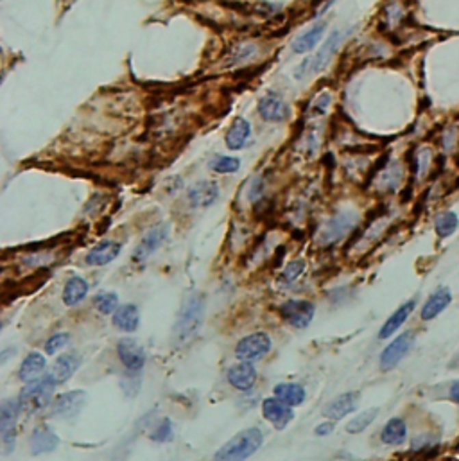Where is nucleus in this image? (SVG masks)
<instances>
[{
	"mask_svg": "<svg viewBox=\"0 0 459 461\" xmlns=\"http://www.w3.org/2000/svg\"><path fill=\"white\" fill-rule=\"evenodd\" d=\"M341 40H343L341 31H334V33L330 34V38L325 42V45H323L314 56L303 60V62L296 66L294 77H296V79H303V77H307V75L317 74L319 71H323V68L330 63L332 58H334L337 47L341 45Z\"/></svg>",
	"mask_w": 459,
	"mask_h": 461,
	"instance_id": "20e7f679",
	"label": "nucleus"
},
{
	"mask_svg": "<svg viewBox=\"0 0 459 461\" xmlns=\"http://www.w3.org/2000/svg\"><path fill=\"white\" fill-rule=\"evenodd\" d=\"M334 431V422H322L319 425H316V429H314V434L319 438L323 436H330V433Z\"/></svg>",
	"mask_w": 459,
	"mask_h": 461,
	"instance_id": "a19ab883",
	"label": "nucleus"
},
{
	"mask_svg": "<svg viewBox=\"0 0 459 461\" xmlns=\"http://www.w3.org/2000/svg\"><path fill=\"white\" fill-rule=\"evenodd\" d=\"M56 384L57 382L54 381L53 375L40 377L36 381L27 382V386L22 390L18 397L22 411L27 414H34L45 410L53 400Z\"/></svg>",
	"mask_w": 459,
	"mask_h": 461,
	"instance_id": "7ed1b4c3",
	"label": "nucleus"
},
{
	"mask_svg": "<svg viewBox=\"0 0 459 461\" xmlns=\"http://www.w3.org/2000/svg\"><path fill=\"white\" fill-rule=\"evenodd\" d=\"M167 236H169V226L167 225L155 226L153 230L147 232L146 236L142 237V240L138 242L137 249H135V260L149 259L158 248H161Z\"/></svg>",
	"mask_w": 459,
	"mask_h": 461,
	"instance_id": "2eb2a0df",
	"label": "nucleus"
},
{
	"mask_svg": "<svg viewBox=\"0 0 459 461\" xmlns=\"http://www.w3.org/2000/svg\"><path fill=\"white\" fill-rule=\"evenodd\" d=\"M68 339H70L68 332H57V334L51 336L47 343H45V352H47V356H54L57 350L65 349Z\"/></svg>",
	"mask_w": 459,
	"mask_h": 461,
	"instance_id": "4c0bfd02",
	"label": "nucleus"
},
{
	"mask_svg": "<svg viewBox=\"0 0 459 461\" xmlns=\"http://www.w3.org/2000/svg\"><path fill=\"white\" fill-rule=\"evenodd\" d=\"M415 307H417V298H411V300L404 301L402 306L398 307L397 311L389 316L388 320L384 321V325L379 330V339H388L391 338V336H395V332H398V330L402 329V325L409 320V316L412 314Z\"/></svg>",
	"mask_w": 459,
	"mask_h": 461,
	"instance_id": "f3484780",
	"label": "nucleus"
},
{
	"mask_svg": "<svg viewBox=\"0 0 459 461\" xmlns=\"http://www.w3.org/2000/svg\"><path fill=\"white\" fill-rule=\"evenodd\" d=\"M459 138V127L458 126H450L447 127L445 132H443V135H441V146L445 147L447 151H452L456 146V142H458Z\"/></svg>",
	"mask_w": 459,
	"mask_h": 461,
	"instance_id": "58836bf2",
	"label": "nucleus"
},
{
	"mask_svg": "<svg viewBox=\"0 0 459 461\" xmlns=\"http://www.w3.org/2000/svg\"><path fill=\"white\" fill-rule=\"evenodd\" d=\"M257 52H259L257 45H253V43H242V45H239V47H235L232 51V54L228 58V65H244V63H248L257 56Z\"/></svg>",
	"mask_w": 459,
	"mask_h": 461,
	"instance_id": "473e14b6",
	"label": "nucleus"
},
{
	"mask_svg": "<svg viewBox=\"0 0 459 461\" xmlns=\"http://www.w3.org/2000/svg\"><path fill=\"white\" fill-rule=\"evenodd\" d=\"M85 402H86L85 391L81 390L68 391V393H63V395H60L56 400H54L51 414H53V416H57V419H72V416H76V414L83 410Z\"/></svg>",
	"mask_w": 459,
	"mask_h": 461,
	"instance_id": "f8f14e48",
	"label": "nucleus"
},
{
	"mask_svg": "<svg viewBox=\"0 0 459 461\" xmlns=\"http://www.w3.org/2000/svg\"><path fill=\"white\" fill-rule=\"evenodd\" d=\"M379 414V408H371V410H366L363 413H359L355 419H352L348 424H346V433L350 434H359L363 433L365 429H368L371 425V422H375Z\"/></svg>",
	"mask_w": 459,
	"mask_h": 461,
	"instance_id": "7c9ffc66",
	"label": "nucleus"
},
{
	"mask_svg": "<svg viewBox=\"0 0 459 461\" xmlns=\"http://www.w3.org/2000/svg\"><path fill=\"white\" fill-rule=\"evenodd\" d=\"M205 318V297L203 295H190L185 298L178 321L174 325V338L180 343H187L189 339L198 334L199 327Z\"/></svg>",
	"mask_w": 459,
	"mask_h": 461,
	"instance_id": "f03ea898",
	"label": "nucleus"
},
{
	"mask_svg": "<svg viewBox=\"0 0 459 461\" xmlns=\"http://www.w3.org/2000/svg\"><path fill=\"white\" fill-rule=\"evenodd\" d=\"M94 307L101 314H112L118 309V297L115 292H101L94 298Z\"/></svg>",
	"mask_w": 459,
	"mask_h": 461,
	"instance_id": "72a5a7b5",
	"label": "nucleus"
},
{
	"mask_svg": "<svg viewBox=\"0 0 459 461\" xmlns=\"http://www.w3.org/2000/svg\"><path fill=\"white\" fill-rule=\"evenodd\" d=\"M330 103H332V95H328V94L317 95L316 99H314L313 110H311V112H313V115H323V113L327 112L328 104Z\"/></svg>",
	"mask_w": 459,
	"mask_h": 461,
	"instance_id": "ea45409f",
	"label": "nucleus"
},
{
	"mask_svg": "<svg viewBox=\"0 0 459 461\" xmlns=\"http://www.w3.org/2000/svg\"><path fill=\"white\" fill-rule=\"evenodd\" d=\"M228 382L239 391L251 390L257 382L255 366L246 361H241L239 364H233V366L228 370Z\"/></svg>",
	"mask_w": 459,
	"mask_h": 461,
	"instance_id": "6ab92c4d",
	"label": "nucleus"
},
{
	"mask_svg": "<svg viewBox=\"0 0 459 461\" xmlns=\"http://www.w3.org/2000/svg\"><path fill=\"white\" fill-rule=\"evenodd\" d=\"M449 399L454 402V404L459 406V379L450 384L449 388Z\"/></svg>",
	"mask_w": 459,
	"mask_h": 461,
	"instance_id": "79ce46f5",
	"label": "nucleus"
},
{
	"mask_svg": "<svg viewBox=\"0 0 459 461\" xmlns=\"http://www.w3.org/2000/svg\"><path fill=\"white\" fill-rule=\"evenodd\" d=\"M264 443V433L259 427L244 429L228 440L213 456V461H246Z\"/></svg>",
	"mask_w": 459,
	"mask_h": 461,
	"instance_id": "f257e3e1",
	"label": "nucleus"
},
{
	"mask_svg": "<svg viewBox=\"0 0 459 461\" xmlns=\"http://www.w3.org/2000/svg\"><path fill=\"white\" fill-rule=\"evenodd\" d=\"M450 303H452V291L449 287H438L434 292H431V297L423 301L420 309V318L423 321L436 320L441 312L447 311Z\"/></svg>",
	"mask_w": 459,
	"mask_h": 461,
	"instance_id": "ddd939ff",
	"label": "nucleus"
},
{
	"mask_svg": "<svg viewBox=\"0 0 459 461\" xmlns=\"http://www.w3.org/2000/svg\"><path fill=\"white\" fill-rule=\"evenodd\" d=\"M210 169L213 173H219V175H232V173H237L241 169V162L235 156L218 155L210 160Z\"/></svg>",
	"mask_w": 459,
	"mask_h": 461,
	"instance_id": "2f4dec72",
	"label": "nucleus"
},
{
	"mask_svg": "<svg viewBox=\"0 0 459 461\" xmlns=\"http://www.w3.org/2000/svg\"><path fill=\"white\" fill-rule=\"evenodd\" d=\"M262 414L264 419L273 424V427H276L278 431L287 427L294 419V411L291 406L284 404L282 400L276 399V397H270L262 402Z\"/></svg>",
	"mask_w": 459,
	"mask_h": 461,
	"instance_id": "9d476101",
	"label": "nucleus"
},
{
	"mask_svg": "<svg viewBox=\"0 0 459 461\" xmlns=\"http://www.w3.org/2000/svg\"><path fill=\"white\" fill-rule=\"evenodd\" d=\"M114 325L118 330L122 332H135L140 325V312H138L137 306L128 303V306H120L117 311L114 312Z\"/></svg>",
	"mask_w": 459,
	"mask_h": 461,
	"instance_id": "bb28decb",
	"label": "nucleus"
},
{
	"mask_svg": "<svg viewBox=\"0 0 459 461\" xmlns=\"http://www.w3.org/2000/svg\"><path fill=\"white\" fill-rule=\"evenodd\" d=\"M22 411L18 399H8L0 404V436L4 443L5 452H11L16 440V422Z\"/></svg>",
	"mask_w": 459,
	"mask_h": 461,
	"instance_id": "39448f33",
	"label": "nucleus"
},
{
	"mask_svg": "<svg viewBox=\"0 0 459 461\" xmlns=\"http://www.w3.org/2000/svg\"><path fill=\"white\" fill-rule=\"evenodd\" d=\"M172 434H174V431H172V422L169 419H163L161 422H158L157 427L153 429L151 440L160 443L169 442V440H172Z\"/></svg>",
	"mask_w": 459,
	"mask_h": 461,
	"instance_id": "c9c22d12",
	"label": "nucleus"
},
{
	"mask_svg": "<svg viewBox=\"0 0 459 461\" xmlns=\"http://www.w3.org/2000/svg\"><path fill=\"white\" fill-rule=\"evenodd\" d=\"M415 339H417L415 332H412V330H407V332H402L400 336H397V338L382 350L379 362L384 372L393 370L398 362L402 361L407 353L411 352L412 347H415Z\"/></svg>",
	"mask_w": 459,
	"mask_h": 461,
	"instance_id": "423d86ee",
	"label": "nucleus"
},
{
	"mask_svg": "<svg viewBox=\"0 0 459 461\" xmlns=\"http://www.w3.org/2000/svg\"><path fill=\"white\" fill-rule=\"evenodd\" d=\"M251 137V124L246 119H235L226 133V147L230 151H239L246 146Z\"/></svg>",
	"mask_w": 459,
	"mask_h": 461,
	"instance_id": "393cba45",
	"label": "nucleus"
},
{
	"mask_svg": "<svg viewBox=\"0 0 459 461\" xmlns=\"http://www.w3.org/2000/svg\"><path fill=\"white\" fill-rule=\"evenodd\" d=\"M120 242H115V240H103L97 246L88 251L86 255V264L88 266H106L112 260H115L120 255Z\"/></svg>",
	"mask_w": 459,
	"mask_h": 461,
	"instance_id": "aec40b11",
	"label": "nucleus"
},
{
	"mask_svg": "<svg viewBox=\"0 0 459 461\" xmlns=\"http://www.w3.org/2000/svg\"><path fill=\"white\" fill-rule=\"evenodd\" d=\"M325 31H327V24H325V22H317V24H314L313 27L307 29L305 33H302L300 36L294 38L291 49H293V52H296V54H305V52L313 51L317 43H319V40L323 38Z\"/></svg>",
	"mask_w": 459,
	"mask_h": 461,
	"instance_id": "4be33fe9",
	"label": "nucleus"
},
{
	"mask_svg": "<svg viewBox=\"0 0 459 461\" xmlns=\"http://www.w3.org/2000/svg\"><path fill=\"white\" fill-rule=\"evenodd\" d=\"M271 350V338L265 332H253L242 338L235 347V356L241 361H259Z\"/></svg>",
	"mask_w": 459,
	"mask_h": 461,
	"instance_id": "6e6552de",
	"label": "nucleus"
},
{
	"mask_svg": "<svg viewBox=\"0 0 459 461\" xmlns=\"http://www.w3.org/2000/svg\"><path fill=\"white\" fill-rule=\"evenodd\" d=\"M259 113L267 123H284L289 119V106L278 94H265L259 101Z\"/></svg>",
	"mask_w": 459,
	"mask_h": 461,
	"instance_id": "4468645a",
	"label": "nucleus"
},
{
	"mask_svg": "<svg viewBox=\"0 0 459 461\" xmlns=\"http://www.w3.org/2000/svg\"><path fill=\"white\" fill-rule=\"evenodd\" d=\"M90 286L86 282L85 278L81 277H72L66 280L65 287H63V301H65L66 307L77 306L79 301H83V298L86 297Z\"/></svg>",
	"mask_w": 459,
	"mask_h": 461,
	"instance_id": "cd10ccee",
	"label": "nucleus"
},
{
	"mask_svg": "<svg viewBox=\"0 0 459 461\" xmlns=\"http://www.w3.org/2000/svg\"><path fill=\"white\" fill-rule=\"evenodd\" d=\"M438 443H440V438L434 436V434H418V436L411 442V451L412 452L429 451V449L436 447Z\"/></svg>",
	"mask_w": 459,
	"mask_h": 461,
	"instance_id": "e433bc0d",
	"label": "nucleus"
},
{
	"mask_svg": "<svg viewBox=\"0 0 459 461\" xmlns=\"http://www.w3.org/2000/svg\"><path fill=\"white\" fill-rule=\"evenodd\" d=\"M45 366H47V361H45V356L40 352H31L27 358L22 361L20 364V379L24 382H33L36 379L42 377V373L45 372Z\"/></svg>",
	"mask_w": 459,
	"mask_h": 461,
	"instance_id": "a878e982",
	"label": "nucleus"
},
{
	"mask_svg": "<svg viewBox=\"0 0 459 461\" xmlns=\"http://www.w3.org/2000/svg\"><path fill=\"white\" fill-rule=\"evenodd\" d=\"M275 397L287 406H300L305 400V388L296 382H280L275 386Z\"/></svg>",
	"mask_w": 459,
	"mask_h": 461,
	"instance_id": "c85d7f7f",
	"label": "nucleus"
},
{
	"mask_svg": "<svg viewBox=\"0 0 459 461\" xmlns=\"http://www.w3.org/2000/svg\"><path fill=\"white\" fill-rule=\"evenodd\" d=\"M117 353L120 362L128 368L129 372H138L146 364V350L137 339H120L117 345Z\"/></svg>",
	"mask_w": 459,
	"mask_h": 461,
	"instance_id": "9b49d317",
	"label": "nucleus"
},
{
	"mask_svg": "<svg viewBox=\"0 0 459 461\" xmlns=\"http://www.w3.org/2000/svg\"><path fill=\"white\" fill-rule=\"evenodd\" d=\"M380 440L384 445L389 447H400L407 442V424L400 416H393L386 422V425L380 431Z\"/></svg>",
	"mask_w": 459,
	"mask_h": 461,
	"instance_id": "412c9836",
	"label": "nucleus"
},
{
	"mask_svg": "<svg viewBox=\"0 0 459 461\" xmlns=\"http://www.w3.org/2000/svg\"><path fill=\"white\" fill-rule=\"evenodd\" d=\"M219 198V185L215 182H198L189 188V203L194 208L210 207Z\"/></svg>",
	"mask_w": 459,
	"mask_h": 461,
	"instance_id": "a211bd4d",
	"label": "nucleus"
},
{
	"mask_svg": "<svg viewBox=\"0 0 459 461\" xmlns=\"http://www.w3.org/2000/svg\"><path fill=\"white\" fill-rule=\"evenodd\" d=\"M305 260L303 259H296L293 260V262H289L287 266H285V269L282 271V277H280V280L284 284H293L294 280H298L300 277H302V273L305 271Z\"/></svg>",
	"mask_w": 459,
	"mask_h": 461,
	"instance_id": "f704fd0d",
	"label": "nucleus"
},
{
	"mask_svg": "<svg viewBox=\"0 0 459 461\" xmlns=\"http://www.w3.org/2000/svg\"><path fill=\"white\" fill-rule=\"evenodd\" d=\"M57 443H60V440L53 433V429L47 427V425L34 429L33 434H31V440H29V445H31V451H33L34 456L43 454V452H53L57 447Z\"/></svg>",
	"mask_w": 459,
	"mask_h": 461,
	"instance_id": "5701e85b",
	"label": "nucleus"
},
{
	"mask_svg": "<svg viewBox=\"0 0 459 461\" xmlns=\"http://www.w3.org/2000/svg\"><path fill=\"white\" fill-rule=\"evenodd\" d=\"M79 364H81V358L76 352L63 353V356H60V358L56 359V362H54L51 375L54 377V381H56L57 384H62V382H66L72 375H74V373L77 372Z\"/></svg>",
	"mask_w": 459,
	"mask_h": 461,
	"instance_id": "b1692460",
	"label": "nucleus"
},
{
	"mask_svg": "<svg viewBox=\"0 0 459 461\" xmlns=\"http://www.w3.org/2000/svg\"><path fill=\"white\" fill-rule=\"evenodd\" d=\"M459 226V217L458 214L452 212V210H445V212H441L436 216L434 219V230L438 234L440 239H447L458 230Z\"/></svg>",
	"mask_w": 459,
	"mask_h": 461,
	"instance_id": "c756f323",
	"label": "nucleus"
},
{
	"mask_svg": "<svg viewBox=\"0 0 459 461\" xmlns=\"http://www.w3.org/2000/svg\"><path fill=\"white\" fill-rule=\"evenodd\" d=\"M316 307L309 300H289L280 307V316L284 318L285 323H289L294 329H305L311 325Z\"/></svg>",
	"mask_w": 459,
	"mask_h": 461,
	"instance_id": "1a4fd4ad",
	"label": "nucleus"
},
{
	"mask_svg": "<svg viewBox=\"0 0 459 461\" xmlns=\"http://www.w3.org/2000/svg\"><path fill=\"white\" fill-rule=\"evenodd\" d=\"M359 221V216L355 212H339L336 216L328 219L327 225L322 228L319 239L323 245H334L337 240H341L355 228Z\"/></svg>",
	"mask_w": 459,
	"mask_h": 461,
	"instance_id": "0eeeda50",
	"label": "nucleus"
},
{
	"mask_svg": "<svg viewBox=\"0 0 459 461\" xmlns=\"http://www.w3.org/2000/svg\"><path fill=\"white\" fill-rule=\"evenodd\" d=\"M357 404H359V393L357 391L343 393V395H339L337 399H334L325 406L323 414L328 420H343L345 416H348V414L357 410Z\"/></svg>",
	"mask_w": 459,
	"mask_h": 461,
	"instance_id": "dca6fc26",
	"label": "nucleus"
}]
</instances>
